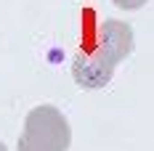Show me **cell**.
<instances>
[{
    "label": "cell",
    "instance_id": "6da1fadb",
    "mask_svg": "<svg viewBox=\"0 0 154 151\" xmlns=\"http://www.w3.org/2000/svg\"><path fill=\"white\" fill-rule=\"evenodd\" d=\"M72 130L56 106L40 104L24 117V130L19 135V151H69Z\"/></svg>",
    "mask_w": 154,
    "mask_h": 151
},
{
    "label": "cell",
    "instance_id": "277c9868",
    "mask_svg": "<svg viewBox=\"0 0 154 151\" xmlns=\"http://www.w3.org/2000/svg\"><path fill=\"white\" fill-rule=\"evenodd\" d=\"M117 8H122V11H136V8H143L149 0H112Z\"/></svg>",
    "mask_w": 154,
    "mask_h": 151
},
{
    "label": "cell",
    "instance_id": "3957f363",
    "mask_svg": "<svg viewBox=\"0 0 154 151\" xmlns=\"http://www.w3.org/2000/svg\"><path fill=\"white\" fill-rule=\"evenodd\" d=\"M96 50L104 53L112 64H120L133 53V27L128 21L106 19L96 32Z\"/></svg>",
    "mask_w": 154,
    "mask_h": 151
},
{
    "label": "cell",
    "instance_id": "7a4b0ae2",
    "mask_svg": "<svg viewBox=\"0 0 154 151\" xmlns=\"http://www.w3.org/2000/svg\"><path fill=\"white\" fill-rule=\"evenodd\" d=\"M114 66L117 64H112V61L104 56V53H98V50H80L72 61V77H75V82L80 88H85V90H98V88H104L109 85V80L114 74Z\"/></svg>",
    "mask_w": 154,
    "mask_h": 151
},
{
    "label": "cell",
    "instance_id": "5b68a950",
    "mask_svg": "<svg viewBox=\"0 0 154 151\" xmlns=\"http://www.w3.org/2000/svg\"><path fill=\"white\" fill-rule=\"evenodd\" d=\"M0 151H8V149H5V143H3V140H0Z\"/></svg>",
    "mask_w": 154,
    "mask_h": 151
}]
</instances>
